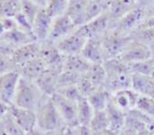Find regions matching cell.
<instances>
[{
	"mask_svg": "<svg viewBox=\"0 0 154 135\" xmlns=\"http://www.w3.org/2000/svg\"><path fill=\"white\" fill-rule=\"evenodd\" d=\"M103 65L106 71L103 88L110 94L117 91L132 87L133 74L127 63L119 58H110L105 60Z\"/></svg>",
	"mask_w": 154,
	"mask_h": 135,
	"instance_id": "1",
	"label": "cell"
},
{
	"mask_svg": "<svg viewBox=\"0 0 154 135\" xmlns=\"http://www.w3.org/2000/svg\"><path fill=\"white\" fill-rule=\"evenodd\" d=\"M37 129L41 133L59 130L67 127L61 114L50 96L45 95L36 110Z\"/></svg>",
	"mask_w": 154,
	"mask_h": 135,
	"instance_id": "2",
	"label": "cell"
},
{
	"mask_svg": "<svg viewBox=\"0 0 154 135\" xmlns=\"http://www.w3.org/2000/svg\"><path fill=\"white\" fill-rule=\"evenodd\" d=\"M45 96L35 81L21 76L13 105L36 111Z\"/></svg>",
	"mask_w": 154,
	"mask_h": 135,
	"instance_id": "3",
	"label": "cell"
},
{
	"mask_svg": "<svg viewBox=\"0 0 154 135\" xmlns=\"http://www.w3.org/2000/svg\"><path fill=\"white\" fill-rule=\"evenodd\" d=\"M112 22L108 11L78 27L76 31L85 38H102L111 28Z\"/></svg>",
	"mask_w": 154,
	"mask_h": 135,
	"instance_id": "4",
	"label": "cell"
},
{
	"mask_svg": "<svg viewBox=\"0 0 154 135\" xmlns=\"http://www.w3.org/2000/svg\"><path fill=\"white\" fill-rule=\"evenodd\" d=\"M131 41L129 35H122L110 28L102 38V44L107 59L119 58Z\"/></svg>",
	"mask_w": 154,
	"mask_h": 135,
	"instance_id": "5",
	"label": "cell"
},
{
	"mask_svg": "<svg viewBox=\"0 0 154 135\" xmlns=\"http://www.w3.org/2000/svg\"><path fill=\"white\" fill-rule=\"evenodd\" d=\"M145 20L144 8L137 5L111 25L112 29L122 35H130Z\"/></svg>",
	"mask_w": 154,
	"mask_h": 135,
	"instance_id": "6",
	"label": "cell"
},
{
	"mask_svg": "<svg viewBox=\"0 0 154 135\" xmlns=\"http://www.w3.org/2000/svg\"><path fill=\"white\" fill-rule=\"evenodd\" d=\"M51 98L67 127H75L79 125L78 102L68 99L59 92H54Z\"/></svg>",
	"mask_w": 154,
	"mask_h": 135,
	"instance_id": "7",
	"label": "cell"
},
{
	"mask_svg": "<svg viewBox=\"0 0 154 135\" xmlns=\"http://www.w3.org/2000/svg\"><path fill=\"white\" fill-rule=\"evenodd\" d=\"M39 57L44 61L47 68L54 69L59 72L63 70L66 55H64L54 43L48 41L41 43Z\"/></svg>",
	"mask_w": 154,
	"mask_h": 135,
	"instance_id": "8",
	"label": "cell"
},
{
	"mask_svg": "<svg viewBox=\"0 0 154 135\" xmlns=\"http://www.w3.org/2000/svg\"><path fill=\"white\" fill-rule=\"evenodd\" d=\"M152 58V51L151 46L132 40L126 47L124 52L119 57L123 62L130 64Z\"/></svg>",
	"mask_w": 154,
	"mask_h": 135,
	"instance_id": "9",
	"label": "cell"
},
{
	"mask_svg": "<svg viewBox=\"0 0 154 135\" xmlns=\"http://www.w3.org/2000/svg\"><path fill=\"white\" fill-rule=\"evenodd\" d=\"M21 78L17 69L11 70L0 76V100L12 105Z\"/></svg>",
	"mask_w": 154,
	"mask_h": 135,
	"instance_id": "10",
	"label": "cell"
},
{
	"mask_svg": "<svg viewBox=\"0 0 154 135\" xmlns=\"http://www.w3.org/2000/svg\"><path fill=\"white\" fill-rule=\"evenodd\" d=\"M77 28L78 27L66 14L54 17L46 41L54 44L60 39L73 33L77 29Z\"/></svg>",
	"mask_w": 154,
	"mask_h": 135,
	"instance_id": "11",
	"label": "cell"
},
{
	"mask_svg": "<svg viewBox=\"0 0 154 135\" xmlns=\"http://www.w3.org/2000/svg\"><path fill=\"white\" fill-rule=\"evenodd\" d=\"M139 96L140 94L132 88H128L112 93L110 100L117 108L124 112L128 113L136 108Z\"/></svg>",
	"mask_w": 154,
	"mask_h": 135,
	"instance_id": "12",
	"label": "cell"
},
{
	"mask_svg": "<svg viewBox=\"0 0 154 135\" xmlns=\"http://www.w3.org/2000/svg\"><path fill=\"white\" fill-rule=\"evenodd\" d=\"M87 40V38H85L75 30L73 33L54 43V45L66 56L76 55L80 54Z\"/></svg>",
	"mask_w": 154,
	"mask_h": 135,
	"instance_id": "13",
	"label": "cell"
},
{
	"mask_svg": "<svg viewBox=\"0 0 154 135\" xmlns=\"http://www.w3.org/2000/svg\"><path fill=\"white\" fill-rule=\"evenodd\" d=\"M40 47H41L40 42L34 41L14 49L11 54V58L14 65L16 66V68L18 69L26 62L39 56Z\"/></svg>",
	"mask_w": 154,
	"mask_h": 135,
	"instance_id": "14",
	"label": "cell"
},
{
	"mask_svg": "<svg viewBox=\"0 0 154 135\" xmlns=\"http://www.w3.org/2000/svg\"><path fill=\"white\" fill-rule=\"evenodd\" d=\"M0 41L14 51L22 45L37 41V39L33 34L25 32L19 28H15L5 31L4 35L0 37Z\"/></svg>",
	"mask_w": 154,
	"mask_h": 135,
	"instance_id": "15",
	"label": "cell"
},
{
	"mask_svg": "<svg viewBox=\"0 0 154 135\" xmlns=\"http://www.w3.org/2000/svg\"><path fill=\"white\" fill-rule=\"evenodd\" d=\"M53 22L54 17L45 10V8H43L38 14L32 23L33 34L37 41L43 43L47 40Z\"/></svg>",
	"mask_w": 154,
	"mask_h": 135,
	"instance_id": "16",
	"label": "cell"
},
{
	"mask_svg": "<svg viewBox=\"0 0 154 135\" xmlns=\"http://www.w3.org/2000/svg\"><path fill=\"white\" fill-rule=\"evenodd\" d=\"M80 54L91 64H101L106 60L102 38H89L87 40Z\"/></svg>",
	"mask_w": 154,
	"mask_h": 135,
	"instance_id": "17",
	"label": "cell"
},
{
	"mask_svg": "<svg viewBox=\"0 0 154 135\" xmlns=\"http://www.w3.org/2000/svg\"><path fill=\"white\" fill-rule=\"evenodd\" d=\"M9 112L13 118L26 133L37 127V116L34 110L23 109L12 104L10 106Z\"/></svg>",
	"mask_w": 154,
	"mask_h": 135,
	"instance_id": "18",
	"label": "cell"
},
{
	"mask_svg": "<svg viewBox=\"0 0 154 135\" xmlns=\"http://www.w3.org/2000/svg\"><path fill=\"white\" fill-rule=\"evenodd\" d=\"M60 73L61 72L57 70L46 68L35 81L45 95L51 97L54 92H56L58 89V79Z\"/></svg>",
	"mask_w": 154,
	"mask_h": 135,
	"instance_id": "19",
	"label": "cell"
},
{
	"mask_svg": "<svg viewBox=\"0 0 154 135\" xmlns=\"http://www.w3.org/2000/svg\"><path fill=\"white\" fill-rule=\"evenodd\" d=\"M137 6L136 0H110L108 13L112 24Z\"/></svg>",
	"mask_w": 154,
	"mask_h": 135,
	"instance_id": "20",
	"label": "cell"
},
{
	"mask_svg": "<svg viewBox=\"0 0 154 135\" xmlns=\"http://www.w3.org/2000/svg\"><path fill=\"white\" fill-rule=\"evenodd\" d=\"M47 68L45 62L39 57H36L29 62H26L17 70L20 72L21 76L32 81H36L39 76Z\"/></svg>",
	"mask_w": 154,
	"mask_h": 135,
	"instance_id": "21",
	"label": "cell"
},
{
	"mask_svg": "<svg viewBox=\"0 0 154 135\" xmlns=\"http://www.w3.org/2000/svg\"><path fill=\"white\" fill-rule=\"evenodd\" d=\"M107 113L109 123H110V129L114 131L115 133L119 134L125 126L127 121V115L128 113L122 111L119 108H117L111 100L108 104L107 108L105 109Z\"/></svg>",
	"mask_w": 154,
	"mask_h": 135,
	"instance_id": "22",
	"label": "cell"
},
{
	"mask_svg": "<svg viewBox=\"0 0 154 135\" xmlns=\"http://www.w3.org/2000/svg\"><path fill=\"white\" fill-rule=\"evenodd\" d=\"M88 0H69L66 14L73 21L77 27L86 22V7Z\"/></svg>",
	"mask_w": 154,
	"mask_h": 135,
	"instance_id": "23",
	"label": "cell"
},
{
	"mask_svg": "<svg viewBox=\"0 0 154 135\" xmlns=\"http://www.w3.org/2000/svg\"><path fill=\"white\" fill-rule=\"evenodd\" d=\"M91 63L88 62L81 54L66 56L63 70H68L79 75H83L88 72Z\"/></svg>",
	"mask_w": 154,
	"mask_h": 135,
	"instance_id": "24",
	"label": "cell"
},
{
	"mask_svg": "<svg viewBox=\"0 0 154 135\" xmlns=\"http://www.w3.org/2000/svg\"><path fill=\"white\" fill-rule=\"evenodd\" d=\"M111 94L103 87L95 90L88 96V99L90 105L93 107L94 111L104 110L110 101Z\"/></svg>",
	"mask_w": 154,
	"mask_h": 135,
	"instance_id": "25",
	"label": "cell"
},
{
	"mask_svg": "<svg viewBox=\"0 0 154 135\" xmlns=\"http://www.w3.org/2000/svg\"><path fill=\"white\" fill-rule=\"evenodd\" d=\"M85 74L87 75V76L97 89L103 87V85L106 79V71L103 63L92 64L88 70V72Z\"/></svg>",
	"mask_w": 154,
	"mask_h": 135,
	"instance_id": "26",
	"label": "cell"
},
{
	"mask_svg": "<svg viewBox=\"0 0 154 135\" xmlns=\"http://www.w3.org/2000/svg\"><path fill=\"white\" fill-rule=\"evenodd\" d=\"M110 1L101 2V1L88 0V4L86 7V22L107 12L109 8Z\"/></svg>",
	"mask_w": 154,
	"mask_h": 135,
	"instance_id": "27",
	"label": "cell"
},
{
	"mask_svg": "<svg viewBox=\"0 0 154 135\" xmlns=\"http://www.w3.org/2000/svg\"><path fill=\"white\" fill-rule=\"evenodd\" d=\"M21 11V0H0V19L14 18Z\"/></svg>",
	"mask_w": 154,
	"mask_h": 135,
	"instance_id": "28",
	"label": "cell"
},
{
	"mask_svg": "<svg viewBox=\"0 0 154 135\" xmlns=\"http://www.w3.org/2000/svg\"><path fill=\"white\" fill-rule=\"evenodd\" d=\"M89 127L92 130L93 134H96L110 128L109 118L105 110L94 111L91 122L89 124Z\"/></svg>",
	"mask_w": 154,
	"mask_h": 135,
	"instance_id": "29",
	"label": "cell"
},
{
	"mask_svg": "<svg viewBox=\"0 0 154 135\" xmlns=\"http://www.w3.org/2000/svg\"><path fill=\"white\" fill-rule=\"evenodd\" d=\"M94 110L87 98H83L78 102V119L79 124L88 125L94 116Z\"/></svg>",
	"mask_w": 154,
	"mask_h": 135,
	"instance_id": "30",
	"label": "cell"
},
{
	"mask_svg": "<svg viewBox=\"0 0 154 135\" xmlns=\"http://www.w3.org/2000/svg\"><path fill=\"white\" fill-rule=\"evenodd\" d=\"M131 39L143 43L144 45H151L154 43V28L139 27L129 35Z\"/></svg>",
	"mask_w": 154,
	"mask_h": 135,
	"instance_id": "31",
	"label": "cell"
},
{
	"mask_svg": "<svg viewBox=\"0 0 154 135\" xmlns=\"http://www.w3.org/2000/svg\"><path fill=\"white\" fill-rule=\"evenodd\" d=\"M129 70L132 74H139V75H144V76H150L152 72L154 67V60L149 59L146 61H142L138 62H134L128 64Z\"/></svg>",
	"mask_w": 154,
	"mask_h": 135,
	"instance_id": "32",
	"label": "cell"
},
{
	"mask_svg": "<svg viewBox=\"0 0 154 135\" xmlns=\"http://www.w3.org/2000/svg\"><path fill=\"white\" fill-rule=\"evenodd\" d=\"M0 124L9 135H26V132L13 118L10 112H8V114L0 121Z\"/></svg>",
	"mask_w": 154,
	"mask_h": 135,
	"instance_id": "33",
	"label": "cell"
},
{
	"mask_svg": "<svg viewBox=\"0 0 154 135\" xmlns=\"http://www.w3.org/2000/svg\"><path fill=\"white\" fill-rule=\"evenodd\" d=\"M69 0H48L45 10L54 18L66 13Z\"/></svg>",
	"mask_w": 154,
	"mask_h": 135,
	"instance_id": "34",
	"label": "cell"
},
{
	"mask_svg": "<svg viewBox=\"0 0 154 135\" xmlns=\"http://www.w3.org/2000/svg\"><path fill=\"white\" fill-rule=\"evenodd\" d=\"M21 4H22L21 12L31 23H33L38 14L43 9L41 6H39L38 4H37L36 3L30 0H21Z\"/></svg>",
	"mask_w": 154,
	"mask_h": 135,
	"instance_id": "35",
	"label": "cell"
},
{
	"mask_svg": "<svg viewBox=\"0 0 154 135\" xmlns=\"http://www.w3.org/2000/svg\"><path fill=\"white\" fill-rule=\"evenodd\" d=\"M135 109L152 117H154V99L150 96L140 95Z\"/></svg>",
	"mask_w": 154,
	"mask_h": 135,
	"instance_id": "36",
	"label": "cell"
},
{
	"mask_svg": "<svg viewBox=\"0 0 154 135\" xmlns=\"http://www.w3.org/2000/svg\"><path fill=\"white\" fill-rule=\"evenodd\" d=\"M80 76H81V75L76 74V73H73V72H70V71H68V70H63L59 75L58 89H60L62 87L69 86L77 85V83H78Z\"/></svg>",
	"mask_w": 154,
	"mask_h": 135,
	"instance_id": "37",
	"label": "cell"
},
{
	"mask_svg": "<svg viewBox=\"0 0 154 135\" xmlns=\"http://www.w3.org/2000/svg\"><path fill=\"white\" fill-rule=\"evenodd\" d=\"M77 86H78L79 90L80 91L81 94L85 98H88L91 93H93L94 91L97 90V88L90 81V79L87 76L86 74L81 75V76L79 77L78 83H77Z\"/></svg>",
	"mask_w": 154,
	"mask_h": 135,
	"instance_id": "38",
	"label": "cell"
},
{
	"mask_svg": "<svg viewBox=\"0 0 154 135\" xmlns=\"http://www.w3.org/2000/svg\"><path fill=\"white\" fill-rule=\"evenodd\" d=\"M56 92L61 93L64 97H66V98L71 100H73V101H76V102H79L80 100H82L83 98H85L81 94L80 91L79 90L77 85L69 86H65V87H62V88L58 89Z\"/></svg>",
	"mask_w": 154,
	"mask_h": 135,
	"instance_id": "39",
	"label": "cell"
},
{
	"mask_svg": "<svg viewBox=\"0 0 154 135\" xmlns=\"http://www.w3.org/2000/svg\"><path fill=\"white\" fill-rule=\"evenodd\" d=\"M14 69L17 68L14 65V62L12 61L11 54L0 53V76Z\"/></svg>",
	"mask_w": 154,
	"mask_h": 135,
	"instance_id": "40",
	"label": "cell"
},
{
	"mask_svg": "<svg viewBox=\"0 0 154 135\" xmlns=\"http://www.w3.org/2000/svg\"><path fill=\"white\" fill-rule=\"evenodd\" d=\"M15 22L17 24V28L22 29L25 32L33 34V28H32V23L30 22L27 17L22 14V12L19 13L15 17H14ZM34 35V34H33Z\"/></svg>",
	"mask_w": 154,
	"mask_h": 135,
	"instance_id": "41",
	"label": "cell"
},
{
	"mask_svg": "<svg viewBox=\"0 0 154 135\" xmlns=\"http://www.w3.org/2000/svg\"><path fill=\"white\" fill-rule=\"evenodd\" d=\"M76 135H94L92 130L88 125H82L79 124L75 127H72Z\"/></svg>",
	"mask_w": 154,
	"mask_h": 135,
	"instance_id": "42",
	"label": "cell"
},
{
	"mask_svg": "<svg viewBox=\"0 0 154 135\" xmlns=\"http://www.w3.org/2000/svg\"><path fill=\"white\" fill-rule=\"evenodd\" d=\"M10 106L11 105L0 100V121L8 114L10 110Z\"/></svg>",
	"mask_w": 154,
	"mask_h": 135,
	"instance_id": "43",
	"label": "cell"
},
{
	"mask_svg": "<svg viewBox=\"0 0 154 135\" xmlns=\"http://www.w3.org/2000/svg\"><path fill=\"white\" fill-rule=\"evenodd\" d=\"M140 26L141 27H145V28H154V16L146 18Z\"/></svg>",
	"mask_w": 154,
	"mask_h": 135,
	"instance_id": "44",
	"label": "cell"
},
{
	"mask_svg": "<svg viewBox=\"0 0 154 135\" xmlns=\"http://www.w3.org/2000/svg\"><path fill=\"white\" fill-rule=\"evenodd\" d=\"M65 128L59 129V130H54V131H50V132L41 133V135H65Z\"/></svg>",
	"mask_w": 154,
	"mask_h": 135,
	"instance_id": "45",
	"label": "cell"
},
{
	"mask_svg": "<svg viewBox=\"0 0 154 135\" xmlns=\"http://www.w3.org/2000/svg\"><path fill=\"white\" fill-rule=\"evenodd\" d=\"M137 2V5L143 7V8H147L148 6H150L151 4H152L154 3V0H136Z\"/></svg>",
	"mask_w": 154,
	"mask_h": 135,
	"instance_id": "46",
	"label": "cell"
},
{
	"mask_svg": "<svg viewBox=\"0 0 154 135\" xmlns=\"http://www.w3.org/2000/svg\"><path fill=\"white\" fill-rule=\"evenodd\" d=\"M144 10H145V19L148 17L154 16V3L150 6H148L147 8H145Z\"/></svg>",
	"mask_w": 154,
	"mask_h": 135,
	"instance_id": "47",
	"label": "cell"
},
{
	"mask_svg": "<svg viewBox=\"0 0 154 135\" xmlns=\"http://www.w3.org/2000/svg\"><path fill=\"white\" fill-rule=\"evenodd\" d=\"M94 135H118L117 133H115L114 131L109 129H106V130H103L102 132H99V133H96V134H94Z\"/></svg>",
	"mask_w": 154,
	"mask_h": 135,
	"instance_id": "48",
	"label": "cell"
},
{
	"mask_svg": "<svg viewBox=\"0 0 154 135\" xmlns=\"http://www.w3.org/2000/svg\"><path fill=\"white\" fill-rule=\"evenodd\" d=\"M30 1L36 3L37 4H38L42 8H45L47 5V3H48V0H30Z\"/></svg>",
	"mask_w": 154,
	"mask_h": 135,
	"instance_id": "49",
	"label": "cell"
},
{
	"mask_svg": "<svg viewBox=\"0 0 154 135\" xmlns=\"http://www.w3.org/2000/svg\"><path fill=\"white\" fill-rule=\"evenodd\" d=\"M26 135H41V132L39 130H38L37 128L26 133Z\"/></svg>",
	"mask_w": 154,
	"mask_h": 135,
	"instance_id": "50",
	"label": "cell"
},
{
	"mask_svg": "<svg viewBox=\"0 0 154 135\" xmlns=\"http://www.w3.org/2000/svg\"><path fill=\"white\" fill-rule=\"evenodd\" d=\"M65 135H76L72 127H66L65 128Z\"/></svg>",
	"mask_w": 154,
	"mask_h": 135,
	"instance_id": "51",
	"label": "cell"
},
{
	"mask_svg": "<svg viewBox=\"0 0 154 135\" xmlns=\"http://www.w3.org/2000/svg\"><path fill=\"white\" fill-rule=\"evenodd\" d=\"M5 31H6V30H5V25H4V23H3V21L0 19V37H2Z\"/></svg>",
	"mask_w": 154,
	"mask_h": 135,
	"instance_id": "52",
	"label": "cell"
},
{
	"mask_svg": "<svg viewBox=\"0 0 154 135\" xmlns=\"http://www.w3.org/2000/svg\"><path fill=\"white\" fill-rule=\"evenodd\" d=\"M0 135H9L8 133L5 130V128L3 127V125L0 124Z\"/></svg>",
	"mask_w": 154,
	"mask_h": 135,
	"instance_id": "53",
	"label": "cell"
},
{
	"mask_svg": "<svg viewBox=\"0 0 154 135\" xmlns=\"http://www.w3.org/2000/svg\"><path fill=\"white\" fill-rule=\"evenodd\" d=\"M94 1H101V2H107V1H110V0H94Z\"/></svg>",
	"mask_w": 154,
	"mask_h": 135,
	"instance_id": "54",
	"label": "cell"
},
{
	"mask_svg": "<svg viewBox=\"0 0 154 135\" xmlns=\"http://www.w3.org/2000/svg\"><path fill=\"white\" fill-rule=\"evenodd\" d=\"M152 59H154V48L152 49Z\"/></svg>",
	"mask_w": 154,
	"mask_h": 135,
	"instance_id": "55",
	"label": "cell"
},
{
	"mask_svg": "<svg viewBox=\"0 0 154 135\" xmlns=\"http://www.w3.org/2000/svg\"><path fill=\"white\" fill-rule=\"evenodd\" d=\"M151 48H152V49H153V48H154V43L152 44V45H151Z\"/></svg>",
	"mask_w": 154,
	"mask_h": 135,
	"instance_id": "56",
	"label": "cell"
}]
</instances>
